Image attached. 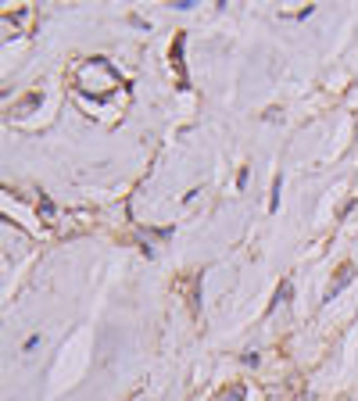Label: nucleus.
<instances>
[{
	"label": "nucleus",
	"mask_w": 358,
	"mask_h": 401,
	"mask_svg": "<svg viewBox=\"0 0 358 401\" xmlns=\"http://www.w3.org/2000/svg\"><path fill=\"white\" fill-rule=\"evenodd\" d=\"M287 298H290V283H283V287H280V294H276V298H272V308H276L280 301H287Z\"/></svg>",
	"instance_id": "1"
},
{
	"label": "nucleus",
	"mask_w": 358,
	"mask_h": 401,
	"mask_svg": "<svg viewBox=\"0 0 358 401\" xmlns=\"http://www.w3.org/2000/svg\"><path fill=\"white\" fill-rule=\"evenodd\" d=\"M280 183H283V179H276V186H272V212L280 208Z\"/></svg>",
	"instance_id": "2"
}]
</instances>
